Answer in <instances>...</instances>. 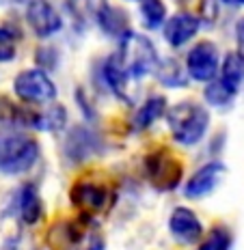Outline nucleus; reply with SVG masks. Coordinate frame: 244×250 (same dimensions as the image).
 <instances>
[{
  "label": "nucleus",
  "instance_id": "f257e3e1",
  "mask_svg": "<svg viewBox=\"0 0 244 250\" xmlns=\"http://www.w3.org/2000/svg\"><path fill=\"white\" fill-rule=\"evenodd\" d=\"M171 136L184 147L199 145L210 127V112L195 102H179L167 112Z\"/></svg>",
  "mask_w": 244,
  "mask_h": 250
},
{
  "label": "nucleus",
  "instance_id": "f03ea898",
  "mask_svg": "<svg viewBox=\"0 0 244 250\" xmlns=\"http://www.w3.org/2000/svg\"><path fill=\"white\" fill-rule=\"evenodd\" d=\"M115 59L119 61V65L128 74L130 80H141L158 69V52H155L154 43L145 35L132 33V30L121 37Z\"/></svg>",
  "mask_w": 244,
  "mask_h": 250
},
{
  "label": "nucleus",
  "instance_id": "7ed1b4c3",
  "mask_svg": "<svg viewBox=\"0 0 244 250\" xmlns=\"http://www.w3.org/2000/svg\"><path fill=\"white\" fill-rule=\"evenodd\" d=\"M39 160V145L26 134H2L0 136V173L22 175Z\"/></svg>",
  "mask_w": 244,
  "mask_h": 250
},
{
  "label": "nucleus",
  "instance_id": "20e7f679",
  "mask_svg": "<svg viewBox=\"0 0 244 250\" xmlns=\"http://www.w3.org/2000/svg\"><path fill=\"white\" fill-rule=\"evenodd\" d=\"M145 175H147L149 184L155 190L171 192L179 186L181 177H184V166H181L173 151H169L167 147H160L145 158Z\"/></svg>",
  "mask_w": 244,
  "mask_h": 250
},
{
  "label": "nucleus",
  "instance_id": "39448f33",
  "mask_svg": "<svg viewBox=\"0 0 244 250\" xmlns=\"http://www.w3.org/2000/svg\"><path fill=\"white\" fill-rule=\"evenodd\" d=\"M13 91L26 104H48L56 97V84L41 69L22 71L13 80Z\"/></svg>",
  "mask_w": 244,
  "mask_h": 250
},
{
  "label": "nucleus",
  "instance_id": "423d86ee",
  "mask_svg": "<svg viewBox=\"0 0 244 250\" xmlns=\"http://www.w3.org/2000/svg\"><path fill=\"white\" fill-rule=\"evenodd\" d=\"M108 188L102 181L95 179H80L71 186L69 190V201L78 211L93 216V213H102L108 207Z\"/></svg>",
  "mask_w": 244,
  "mask_h": 250
},
{
  "label": "nucleus",
  "instance_id": "0eeeda50",
  "mask_svg": "<svg viewBox=\"0 0 244 250\" xmlns=\"http://www.w3.org/2000/svg\"><path fill=\"white\" fill-rule=\"evenodd\" d=\"M221 67V54L214 43L201 41L195 48H190L186 56V71L197 82H212L219 74Z\"/></svg>",
  "mask_w": 244,
  "mask_h": 250
},
{
  "label": "nucleus",
  "instance_id": "6e6552de",
  "mask_svg": "<svg viewBox=\"0 0 244 250\" xmlns=\"http://www.w3.org/2000/svg\"><path fill=\"white\" fill-rule=\"evenodd\" d=\"M26 20H28L30 28L35 30V35L41 39L56 35L63 26V18L50 0H30L26 7Z\"/></svg>",
  "mask_w": 244,
  "mask_h": 250
},
{
  "label": "nucleus",
  "instance_id": "1a4fd4ad",
  "mask_svg": "<svg viewBox=\"0 0 244 250\" xmlns=\"http://www.w3.org/2000/svg\"><path fill=\"white\" fill-rule=\"evenodd\" d=\"M100 151H102V143L95 136V132H91L89 127H82V125H76V127L69 129L65 140V155L71 162L80 164L85 160L93 158V155H97Z\"/></svg>",
  "mask_w": 244,
  "mask_h": 250
},
{
  "label": "nucleus",
  "instance_id": "9d476101",
  "mask_svg": "<svg viewBox=\"0 0 244 250\" xmlns=\"http://www.w3.org/2000/svg\"><path fill=\"white\" fill-rule=\"evenodd\" d=\"M169 231L181 244H195L203 235V225L197 213L188 207H175L169 216Z\"/></svg>",
  "mask_w": 244,
  "mask_h": 250
},
{
  "label": "nucleus",
  "instance_id": "9b49d317",
  "mask_svg": "<svg viewBox=\"0 0 244 250\" xmlns=\"http://www.w3.org/2000/svg\"><path fill=\"white\" fill-rule=\"evenodd\" d=\"M199 26H201V22L197 15L181 11V13H175L173 18H169L167 22H164L162 33H164V39H167L169 45L181 48V45L188 43V41L199 33Z\"/></svg>",
  "mask_w": 244,
  "mask_h": 250
},
{
  "label": "nucleus",
  "instance_id": "f8f14e48",
  "mask_svg": "<svg viewBox=\"0 0 244 250\" xmlns=\"http://www.w3.org/2000/svg\"><path fill=\"white\" fill-rule=\"evenodd\" d=\"M222 175H225V164L222 162H207L188 179L186 190H184L186 196H188V199H201V196L210 194V192L219 186Z\"/></svg>",
  "mask_w": 244,
  "mask_h": 250
},
{
  "label": "nucleus",
  "instance_id": "ddd939ff",
  "mask_svg": "<svg viewBox=\"0 0 244 250\" xmlns=\"http://www.w3.org/2000/svg\"><path fill=\"white\" fill-rule=\"evenodd\" d=\"M93 13H95V20H97V24H100V28L106 35H111V37L121 39L126 33H130L126 11H121V9L108 4L106 0H100V2L93 7Z\"/></svg>",
  "mask_w": 244,
  "mask_h": 250
},
{
  "label": "nucleus",
  "instance_id": "4468645a",
  "mask_svg": "<svg viewBox=\"0 0 244 250\" xmlns=\"http://www.w3.org/2000/svg\"><path fill=\"white\" fill-rule=\"evenodd\" d=\"M18 213L24 225H37L44 216V203L39 190L33 184H24L18 192Z\"/></svg>",
  "mask_w": 244,
  "mask_h": 250
},
{
  "label": "nucleus",
  "instance_id": "2eb2a0df",
  "mask_svg": "<svg viewBox=\"0 0 244 250\" xmlns=\"http://www.w3.org/2000/svg\"><path fill=\"white\" fill-rule=\"evenodd\" d=\"M164 112H167V100H164L162 95L149 97V100L136 110V114H134V119H132L134 129H138V132H141V129L152 127V125L158 121Z\"/></svg>",
  "mask_w": 244,
  "mask_h": 250
},
{
  "label": "nucleus",
  "instance_id": "dca6fc26",
  "mask_svg": "<svg viewBox=\"0 0 244 250\" xmlns=\"http://www.w3.org/2000/svg\"><path fill=\"white\" fill-rule=\"evenodd\" d=\"M221 82L229 88L231 93H238L244 82V59L238 52H231V54L225 56L221 65Z\"/></svg>",
  "mask_w": 244,
  "mask_h": 250
},
{
  "label": "nucleus",
  "instance_id": "f3484780",
  "mask_svg": "<svg viewBox=\"0 0 244 250\" xmlns=\"http://www.w3.org/2000/svg\"><path fill=\"white\" fill-rule=\"evenodd\" d=\"M104 78H106L108 86H111L119 97H123V100L130 102V95H128V82H130V78H128L126 71L121 69V65H119V61L115 59V54H112L111 59L104 62Z\"/></svg>",
  "mask_w": 244,
  "mask_h": 250
},
{
  "label": "nucleus",
  "instance_id": "a211bd4d",
  "mask_svg": "<svg viewBox=\"0 0 244 250\" xmlns=\"http://www.w3.org/2000/svg\"><path fill=\"white\" fill-rule=\"evenodd\" d=\"M155 76L158 80L162 82L164 86H186L188 84V74H184L181 65L175 59H169V61H162L158 62V69H155Z\"/></svg>",
  "mask_w": 244,
  "mask_h": 250
},
{
  "label": "nucleus",
  "instance_id": "6ab92c4d",
  "mask_svg": "<svg viewBox=\"0 0 244 250\" xmlns=\"http://www.w3.org/2000/svg\"><path fill=\"white\" fill-rule=\"evenodd\" d=\"M138 2H141L143 24L149 30L164 26V22H167V7H164L162 0H138Z\"/></svg>",
  "mask_w": 244,
  "mask_h": 250
},
{
  "label": "nucleus",
  "instance_id": "aec40b11",
  "mask_svg": "<svg viewBox=\"0 0 244 250\" xmlns=\"http://www.w3.org/2000/svg\"><path fill=\"white\" fill-rule=\"evenodd\" d=\"M67 123V112L63 106H52L48 110L39 112L37 125L35 129H44V132H61Z\"/></svg>",
  "mask_w": 244,
  "mask_h": 250
},
{
  "label": "nucleus",
  "instance_id": "412c9836",
  "mask_svg": "<svg viewBox=\"0 0 244 250\" xmlns=\"http://www.w3.org/2000/svg\"><path fill=\"white\" fill-rule=\"evenodd\" d=\"M205 102L210 104V106H219V108H225L229 106L233 102V97H236V93H231L229 88L222 84L221 80H212L210 84L205 86Z\"/></svg>",
  "mask_w": 244,
  "mask_h": 250
},
{
  "label": "nucleus",
  "instance_id": "4be33fe9",
  "mask_svg": "<svg viewBox=\"0 0 244 250\" xmlns=\"http://www.w3.org/2000/svg\"><path fill=\"white\" fill-rule=\"evenodd\" d=\"M231 233L225 227H214L210 229L207 237L201 242L199 250H229L231 248Z\"/></svg>",
  "mask_w": 244,
  "mask_h": 250
},
{
  "label": "nucleus",
  "instance_id": "5701e85b",
  "mask_svg": "<svg viewBox=\"0 0 244 250\" xmlns=\"http://www.w3.org/2000/svg\"><path fill=\"white\" fill-rule=\"evenodd\" d=\"M15 37L7 28H0V62H9L15 59Z\"/></svg>",
  "mask_w": 244,
  "mask_h": 250
},
{
  "label": "nucleus",
  "instance_id": "b1692460",
  "mask_svg": "<svg viewBox=\"0 0 244 250\" xmlns=\"http://www.w3.org/2000/svg\"><path fill=\"white\" fill-rule=\"evenodd\" d=\"M236 41H238V54L244 59V18L236 24Z\"/></svg>",
  "mask_w": 244,
  "mask_h": 250
},
{
  "label": "nucleus",
  "instance_id": "393cba45",
  "mask_svg": "<svg viewBox=\"0 0 244 250\" xmlns=\"http://www.w3.org/2000/svg\"><path fill=\"white\" fill-rule=\"evenodd\" d=\"M0 250H18V239H9L4 246H0Z\"/></svg>",
  "mask_w": 244,
  "mask_h": 250
},
{
  "label": "nucleus",
  "instance_id": "a878e982",
  "mask_svg": "<svg viewBox=\"0 0 244 250\" xmlns=\"http://www.w3.org/2000/svg\"><path fill=\"white\" fill-rule=\"evenodd\" d=\"M221 2L229 4V7H242V4H244V0H221Z\"/></svg>",
  "mask_w": 244,
  "mask_h": 250
}]
</instances>
